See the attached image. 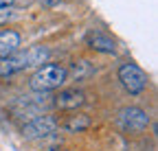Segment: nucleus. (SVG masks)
Returning a JSON list of instances; mask_svg holds the SVG:
<instances>
[{
    "mask_svg": "<svg viewBox=\"0 0 158 151\" xmlns=\"http://www.w3.org/2000/svg\"><path fill=\"white\" fill-rule=\"evenodd\" d=\"M46 59H48L46 46H31L24 53H13L9 57H0V77H9V74L20 72L24 68L42 66Z\"/></svg>",
    "mask_w": 158,
    "mask_h": 151,
    "instance_id": "obj_1",
    "label": "nucleus"
},
{
    "mask_svg": "<svg viewBox=\"0 0 158 151\" xmlns=\"http://www.w3.org/2000/svg\"><path fill=\"white\" fill-rule=\"evenodd\" d=\"M66 77H68L66 68L57 66V64H46L35 70V74L31 77V88L35 92H48V90L59 88L66 81Z\"/></svg>",
    "mask_w": 158,
    "mask_h": 151,
    "instance_id": "obj_2",
    "label": "nucleus"
},
{
    "mask_svg": "<svg viewBox=\"0 0 158 151\" xmlns=\"http://www.w3.org/2000/svg\"><path fill=\"white\" fill-rule=\"evenodd\" d=\"M116 127L123 131V134H143L149 127V116L147 112L141 107H123L116 114Z\"/></svg>",
    "mask_w": 158,
    "mask_h": 151,
    "instance_id": "obj_3",
    "label": "nucleus"
},
{
    "mask_svg": "<svg viewBox=\"0 0 158 151\" xmlns=\"http://www.w3.org/2000/svg\"><path fill=\"white\" fill-rule=\"evenodd\" d=\"M118 81L123 83V88L130 94H141L147 88V74L136 64H123L118 68Z\"/></svg>",
    "mask_w": 158,
    "mask_h": 151,
    "instance_id": "obj_4",
    "label": "nucleus"
},
{
    "mask_svg": "<svg viewBox=\"0 0 158 151\" xmlns=\"http://www.w3.org/2000/svg\"><path fill=\"white\" fill-rule=\"evenodd\" d=\"M57 127H59V123H57L53 116L44 114V116H35L31 123H27V125L22 127V134H24V138H29V140H33V138H44V136L55 134Z\"/></svg>",
    "mask_w": 158,
    "mask_h": 151,
    "instance_id": "obj_5",
    "label": "nucleus"
},
{
    "mask_svg": "<svg viewBox=\"0 0 158 151\" xmlns=\"http://www.w3.org/2000/svg\"><path fill=\"white\" fill-rule=\"evenodd\" d=\"M53 103L59 109H77V107H81L86 103V94L81 90H77V88H68V90L57 92V97H55Z\"/></svg>",
    "mask_w": 158,
    "mask_h": 151,
    "instance_id": "obj_6",
    "label": "nucleus"
},
{
    "mask_svg": "<svg viewBox=\"0 0 158 151\" xmlns=\"http://www.w3.org/2000/svg\"><path fill=\"white\" fill-rule=\"evenodd\" d=\"M88 46L97 53H106V55H112L116 50V44L112 37L103 35V33H90L88 35Z\"/></svg>",
    "mask_w": 158,
    "mask_h": 151,
    "instance_id": "obj_7",
    "label": "nucleus"
},
{
    "mask_svg": "<svg viewBox=\"0 0 158 151\" xmlns=\"http://www.w3.org/2000/svg\"><path fill=\"white\" fill-rule=\"evenodd\" d=\"M20 48V33L15 31H0V57H9Z\"/></svg>",
    "mask_w": 158,
    "mask_h": 151,
    "instance_id": "obj_8",
    "label": "nucleus"
},
{
    "mask_svg": "<svg viewBox=\"0 0 158 151\" xmlns=\"http://www.w3.org/2000/svg\"><path fill=\"white\" fill-rule=\"evenodd\" d=\"M68 134H79V131H84L90 127V116L86 114H73V116H66L64 125H62Z\"/></svg>",
    "mask_w": 158,
    "mask_h": 151,
    "instance_id": "obj_9",
    "label": "nucleus"
},
{
    "mask_svg": "<svg viewBox=\"0 0 158 151\" xmlns=\"http://www.w3.org/2000/svg\"><path fill=\"white\" fill-rule=\"evenodd\" d=\"M15 18H18V13H15V9H13V7H0V26L13 22Z\"/></svg>",
    "mask_w": 158,
    "mask_h": 151,
    "instance_id": "obj_10",
    "label": "nucleus"
},
{
    "mask_svg": "<svg viewBox=\"0 0 158 151\" xmlns=\"http://www.w3.org/2000/svg\"><path fill=\"white\" fill-rule=\"evenodd\" d=\"M15 0H0V7H13Z\"/></svg>",
    "mask_w": 158,
    "mask_h": 151,
    "instance_id": "obj_11",
    "label": "nucleus"
},
{
    "mask_svg": "<svg viewBox=\"0 0 158 151\" xmlns=\"http://www.w3.org/2000/svg\"><path fill=\"white\" fill-rule=\"evenodd\" d=\"M42 2H44V5H48V7H53V5H57V2H59V0H42Z\"/></svg>",
    "mask_w": 158,
    "mask_h": 151,
    "instance_id": "obj_12",
    "label": "nucleus"
}]
</instances>
